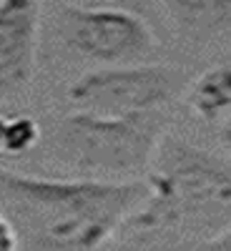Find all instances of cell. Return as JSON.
<instances>
[{"instance_id": "obj_4", "label": "cell", "mask_w": 231, "mask_h": 251, "mask_svg": "<svg viewBox=\"0 0 231 251\" xmlns=\"http://www.w3.org/2000/svg\"><path fill=\"white\" fill-rule=\"evenodd\" d=\"M186 91V78L176 68L131 63L103 66L80 75L68 88V100L76 111L128 116L163 111Z\"/></svg>"}, {"instance_id": "obj_11", "label": "cell", "mask_w": 231, "mask_h": 251, "mask_svg": "<svg viewBox=\"0 0 231 251\" xmlns=\"http://www.w3.org/2000/svg\"><path fill=\"white\" fill-rule=\"evenodd\" d=\"M204 249H226V251H231V228H226V231H219V234H214L208 241H204L201 244Z\"/></svg>"}, {"instance_id": "obj_6", "label": "cell", "mask_w": 231, "mask_h": 251, "mask_svg": "<svg viewBox=\"0 0 231 251\" xmlns=\"http://www.w3.org/2000/svg\"><path fill=\"white\" fill-rule=\"evenodd\" d=\"M40 0H0V100L23 96L35 73Z\"/></svg>"}, {"instance_id": "obj_10", "label": "cell", "mask_w": 231, "mask_h": 251, "mask_svg": "<svg viewBox=\"0 0 231 251\" xmlns=\"http://www.w3.org/2000/svg\"><path fill=\"white\" fill-rule=\"evenodd\" d=\"M15 246H18V231L8 221V216L0 211V251H10Z\"/></svg>"}, {"instance_id": "obj_3", "label": "cell", "mask_w": 231, "mask_h": 251, "mask_svg": "<svg viewBox=\"0 0 231 251\" xmlns=\"http://www.w3.org/2000/svg\"><path fill=\"white\" fill-rule=\"evenodd\" d=\"M166 118L154 113H93L76 111L55 131V153L78 176L88 178H136L151 171Z\"/></svg>"}, {"instance_id": "obj_13", "label": "cell", "mask_w": 231, "mask_h": 251, "mask_svg": "<svg viewBox=\"0 0 231 251\" xmlns=\"http://www.w3.org/2000/svg\"><path fill=\"white\" fill-rule=\"evenodd\" d=\"M5 133H8V118L0 113V153H5Z\"/></svg>"}, {"instance_id": "obj_9", "label": "cell", "mask_w": 231, "mask_h": 251, "mask_svg": "<svg viewBox=\"0 0 231 251\" xmlns=\"http://www.w3.org/2000/svg\"><path fill=\"white\" fill-rule=\"evenodd\" d=\"M40 141V123L30 116H15L8 118V133H5V153L23 156L33 151Z\"/></svg>"}, {"instance_id": "obj_1", "label": "cell", "mask_w": 231, "mask_h": 251, "mask_svg": "<svg viewBox=\"0 0 231 251\" xmlns=\"http://www.w3.org/2000/svg\"><path fill=\"white\" fill-rule=\"evenodd\" d=\"M0 196L33 228L35 249L91 251L123 228L149 196V181L43 178L0 169Z\"/></svg>"}, {"instance_id": "obj_12", "label": "cell", "mask_w": 231, "mask_h": 251, "mask_svg": "<svg viewBox=\"0 0 231 251\" xmlns=\"http://www.w3.org/2000/svg\"><path fill=\"white\" fill-rule=\"evenodd\" d=\"M219 141H221V146H224V151L231 156V116L221 123V131H219Z\"/></svg>"}, {"instance_id": "obj_2", "label": "cell", "mask_w": 231, "mask_h": 251, "mask_svg": "<svg viewBox=\"0 0 231 251\" xmlns=\"http://www.w3.org/2000/svg\"><path fill=\"white\" fill-rule=\"evenodd\" d=\"M149 174V196L128 216L121 231L138 239L176 236L188 221L226 214L231 208V169L216 156L188 143L158 149ZM118 231V234H121Z\"/></svg>"}, {"instance_id": "obj_8", "label": "cell", "mask_w": 231, "mask_h": 251, "mask_svg": "<svg viewBox=\"0 0 231 251\" xmlns=\"http://www.w3.org/2000/svg\"><path fill=\"white\" fill-rule=\"evenodd\" d=\"M186 100L199 118L214 123L231 116V66L204 71L186 88Z\"/></svg>"}, {"instance_id": "obj_7", "label": "cell", "mask_w": 231, "mask_h": 251, "mask_svg": "<svg viewBox=\"0 0 231 251\" xmlns=\"http://www.w3.org/2000/svg\"><path fill=\"white\" fill-rule=\"evenodd\" d=\"M158 5L191 43H231V0H158Z\"/></svg>"}, {"instance_id": "obj_5", "label": "cell", "mask_w": 231, "mask_h": 251, "mask_svg": "<svg viewBox=\"0 0 231 251\" xmlns=\"http://www.w3.org/2000/svg\"><path fill=\"white\" fill-rule=\"evenodd\" d=\"M60 30L80 58L98 66L143 63L156 50L146 20L123 8H66Z\"/></svg>"}]
</instances>
